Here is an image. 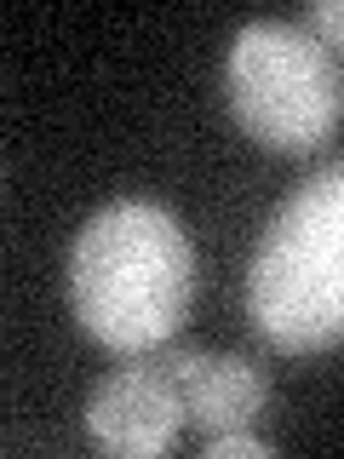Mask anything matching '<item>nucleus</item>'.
Returning a JSON list of instances; mask_svg holds the SVG:
<instances>
[{
    "instance_id": "nucleus-1",
    "label": "nucleus",
    "mask_w": 344,
    "mask_h": 459,
    "mask_svg": "<svg viewBox=\"0 0 344 459\" xmlns=\"http://www.w3.org/2000/svg\"><path fill=\"white\" fill-rule=\"evenodd\" d=\"M75 322L109 351L143 356L184 327L195 287V247L178 212L155 195H115L69 241Z\"/></svg>"
},
{
    "instance_id": "nucleus-5",
    "label": "nucleus",
    "mask_w": 344,
    "mask_h": 459,
    "mask_svg": "<svg viewBox=\"0 0 344 459\" xmlns=\"http://www.w3.org/2000/svg\"><path fill=\"white\" fill-rule=\"evenodd\" d=\"M161 362L172 368V379H178V391H184V408H190V420L207 430V437L253 425L258 408H264V396H270L264 368L241 351H167Z\"/></svg>"
},
{
    "instance_id": "nucleus-3",
    "label": "nucleus",
    "mask_w": 344,
    "mask_h": 459,
    "mask_svg": "<svg viewBox=\"0 0 344 459\" xmlns=\"http://www.w3.org/2000/svg\"><path fill=\"white\" fill-rule=\"evenodd\" d=\"M236 121L270 150H315L339 121V64L298 18H253L236 29L224 57Z\"/></svg>"
},
{
    "instance_id": "nucleus-2",
    "label": "nucleus",
    "mask_w": 344,
    "mask_h": 459,
    "mask_svg": "<svg viewBox=\"0 0 344 459\" xmlns=\"http://www.w3.org/2000/svg\"><path fill=\"white\" fill-rule=\"evenodd\" d=\"M247 316L281 351L344 339V155L298 178L247 258Z\"/></svg>"
},
{
    "instance_id": "nucleus-6",
    "label": "nucleus",
    "mask_w": 344,
    "mask_h": 459,
    "mask_svg": "<svg viewBox=\"0 0 344 459\" xmlns=\"http://www.w3.org/2000/svg\"><path fill=\"white\" fill-rule=\"evenodd\" d=\"M236 454H276V442L258 437L253 425H236V430H219V437H207V459H236Z\"/></svg>"
},
{
    "instance_id": "nucleus-7",
    "label": "nucleus",
    "mask_w": 344,
    "mask_h": 459,
    "mask_svg": "<svg viewBox=\"0 0 344 459\" xmlns=\"http://www.w3.org/2000/svg\"><path fill=\"white\" fill-rule=\"evenodd\" d=\"M298 23H305L322 47H344V0H315Z\"/></svg>"
},
{
    "instance_id": "nucleus-4",
    "label": "nucleus",
    "mask_w": 344,
    "mask_h": 459,
    "mask_svg": "<svg viewBox=\"0 0 344 459\" xmlns=\"http://www.w3.org/2000/svg\"><path fill=\"white\" fill-rule=\"evenodd\" d=\"M81 420L92 448L121 459H150L178 442L190 408H184V391L167 362H121L86 391Z\"/></svg>"
}]
</instances>
